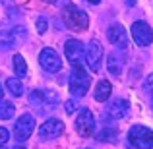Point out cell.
<instances>
[{
	"mask_svg": "<svg viewBox=\"0 0 153 149\" xmlns=\"http://www.w3.org/2000/svg\"><path fill=\"white\" fill-rule=\"evenodd\" d=\"M62 21L68 29L72 31H83L89 27V16L83 10H79L78 6H72V4H66L62 8Z\"/></svg>",
	"mask_w": 153,
	"mask_h": 149,
	"instance_id": "cell-1",
	"label": "cell"
},
{
	"mask_svg": "<svg viewBox=\"0 0 153 149\" xmlns=\"http://www.w3.org/2000/svg\"><path fill=\"white\" fill-rule=\"evenodd\" d=\"M89 83H91L89 74H87L79 64H76V66L72 68V74H70V93L78 99L83 97V95L87 93V89H89Z\"/></svg>",
	"mask_w": 153,
	"mask_h": 149,
	"instance_id": "cell-2",
	"label": "cell"
},
{
	"mask_svg": "<svg viewBox=\"0 0 153 149\" xmlns=\"http://www.w3.org/2000/svg\"><path fill=\"white\" fill-rule=\"evenodd\" d=\"M27 37L25 27L16 25V27H0V49H14L22 45Z\"/></svg>",
	"mask_w": 153,
	"mask_h": 149,
	"instance_id": "cell-3",
	"label": "cell"
},
{
	"mask_svg": "<svg viewBox=\"0 0 153 149\" xmlns=\"http://www.w3.org/2000/svg\"><path fill=\"white\" fill-rule=\"evenodd\" d=\"M128 139L134 147L138 149H151L153 147V130H149L147 126L136 124L128 130Z\"/></svg>",
	"mask_w": 153,
	"mask_h": 149,
	"instance_id": "cell-4",
	"label": "cell"
},
{
	"mask_svg": "<svg viewBox=\"0 0 153 149\" xmlns=\"http://www.w3.org/2000/svg\"><path fill=\"white\" fill-rule=\"evenodd\" d=\"M74 126H76V132H78L82 138L93 136V132H95V116H93V112H91L89 108H82V110L78 112V116H76V120H74Z\"/></svg>",
	"mask_w": 153,
	"mask_h": 149,
	"instance_id": "cell-5",
	"label": "cell"
},
{
	"mask_svg": "<svg viewBox=\"0 0 153 149\" xmlns=\"http://www.w3.org/2000/svg\"><path fill=\"white\" fill-rule=\"evenodd\" d=\"M39 64H41V68L45 72H49V74H56V72L62 70V58H60V54L54 49H51V47H45V49L39 52Z\"/></svg>",
	"mask_w": 153,
	"mask_h": 149,
	"instance_id": "cell-6",
	"label": "cell"
},
{
	"mask_svg": "<svg viewBox=\"0 0 153 149\" xmlns=\"http://www.w3.org/2000/svg\"><path fill=\"white\" fill-rule=\"evenodd\" d=\"M85 62L89 66L91 72H99L101 70V62H103V47L99 41H89V45L85 47Z\"/></svg>",
	"mask_w": 153,
	"mask_h": 149,
	"instance_id": "cell-7",
	"label": "cell"
},
{
	"mask_svg": "<svg viewBox=\"0 0 153 149\" xmlns=\"http://www.w3.org/2000/svg\"><path fill=\"white\" fill-rule=\"evenodd\" d=\"M132 39L136 45L140 47H147L153 41V29L149 27L147 21H134L132 25Z\"/></svg>",
	"mask_w": 153,
	"mask_h": 149,
	"instance_id": "cell-8",
	"label": "cell"
},
{
	"mask_svg": "<svg viewBox=\"0 0 153 149\" xmlns=\"http://www.w3.org/2000/svg\"><path fill=\"white\" fill-rule=\"evenodd\" d=\"M33 130H35V118H33V114L25 112V114H22L18 118V122H16L14 136L19 139V142H25V139L33 134Z\"/></svg>",
	"mask_w": 153,
	"mask_h": 149,
	"instance_id": "cell-9",
	"label": "cell"
},
{
	"mask_svg": "<svg viewBox=\"0 0 153 149\" xmlns=\"http://www.w3.org/2000/svg\"><path fill=\"white\" fill-rule=\"evenodd\" d=\"M62 132H64V122L62 120L49 118L47 122L41 124V128H39V138L41 139H54V138H58Z\"/></svg>",
	"mask_w": 153,
	"mask_h": 149,
	"instance_id": "cell-10",
	"label": "cell"
},
{
	"mask_svg": "<svg viewBox=\"0 0 153 149\" xmlns=\"http://www.w3.org/2000/svg\"><path fill=\"white\" fill-rule=\"evenodd\" d=\"M64 54H66L68 62H70L72 66H76V64L82 62L83 54H85V49H83L82 41H78V39H70V41H66V45H64Z\"/></svg>",
	"mask_w": 153,
	"mask_h": 149,
	"instance_id": "cell-11",
	"label": "cell"
},
{
	"mask_svg": "<svg viewBox=\"0 0 153 149\" xmlns=\"http://www.w3.org/2000/svg\"><path fill=\"white\" fill-rule=\"evenodd\" d=\"M107 37L112 45L116 47H126V29L120 23H111L107 29Z\"/></svg>",
	"mask_w": 153,
	"mask_h": 149,
	"instance_id": "cell-12",
	"label": "cell"
},
{
	"mask_svg": "<svg viewBox=\"0 0 153 149\" xmlns=\"http://www.w3.org/2000/svg\"><path fill=\"white\" fill-rule=\"evenodd\" d=\"M128 108H130V103L126 99H114L108 105V114H111V118L118 120V118H124L128 114Z\"/></svg>",
	"mask_w": 153,
	"mask_h": 149,
	"instance_id": "cell-13",
	"label": "cell"
},
{
	"mask_svg": "<svg viewBox=\"0 0 153 149\" xmlns=\"http://www.w3.org/2000/svg\"><path fill=\"white\" fill-rule=\"evenodd\" d=\"M111 93H112L111 82H107V79H101V82H97V85H95V93H93L95 101L103 103V101H107L108 97H111Z\"/></svg>",
	"mask_w": 153,
	"mask_h": 149,
	"instance_id": "cell-14",
	"label": "cell"
},
{
	"mask_svg": "<svg viewBox=\"0 0 153 149\" xmlns=\"http://www.w3.org/2000/svg\"><path fill=\"white\" fill-rule=\"evenodd\" d=\"M6 87L14 97H22L23 95V83H22L19 78H8L6 79Z\"/></svg>",
	"mask_w": 153,
	"mask_h": 149,
	"instance_id": "cell-15",
	"label": "cell"
},
{
	"mask_svg": "<svg viewBox=\"0 0 153 149\" xmlns=\"http://www.w3.org/2000/svg\"><path fill=\"white\" fill-rule=\"evenodd\" d=\"M14 72L19 79L27 76V62L23 60L22 54H14Z\"/></svg>",
	"mask_w": 153,
	"mask_h": 149,
	"instance_id": "cell-16",
	"label": "cell"
},
{
	"mask_svg": "<svg viewBox=\"0 0 153 149\" xmlns=\"http://www.w3.org/2000/svg\"><path fill=\"white\" fill-rule=\"evenodd\" d=\"M107 68H108V72H111L112 76H120V72H122V64H120V60H118V56L112 52V54H108V58H107Z\"/></svg>",
	"mask_w": 153,
	"mask_h": 149,
	"instance_id": "cell-17",
	"label": "cell"
},
{
	"mask_svg": "<svg viewBox=\"0 0 153 149\" xmlns=\"http://www.w3.org/2000/svg\"><path fill=\"white\" fill-rule=\"evenodd\" d=\"M29 105L35 107V108H45L47 107V105H45V93L39 91V89L31 91V93H29Z\"/></svg>",
	"mask_w": 153,
	"mask_h": 149,
	"instance_id": "cell-18",
	"label": "cell"
},
{
	"mask_svg": "<svg viewBox=\"0 0 153 149\" xmlns=\"http://www.w3.org/2000/svg\"><path fill=\"white\" fill-rule=\"evenodd\" d=\"M14 110H16L14 103L0 99V120H8V118H12V116H14Z\"/></svg>",
	"mask_w": 153,
	"mask_h": 149,
	"instance_id": "cell-19",
	"label": "cell"
},
{
	"mask_svg": "<svg viewBox=\"0 0 153 149\" xmlns=\"http://www.w3.org/2000/svg\"><path fill=\"white\" fill-rule=\"evenodd\" d=\"M114 138H116V130L114 128H103V132L97 134L99 142H114Z\"/></svg>",
	"mask_w": 153,
	"mask_h": 149,
	"instance_id": "cell-20",
	"label": "cell"
},
{
	"mask_svg": "<svg viewBox=\"0 0 153 149\" xmlns=\"http://www.w3.org/2000/svg\"><path fill=\"white\" fill-rule=\"evenodd\" d=\"M78 108V101L76 99H70V101H66V112L68 114H72V112Z\"/></svg>",
	"mask_w": 153,
	"mask_h": 149,
	"instance_id": "cell-21",
	"label": "cell"
},
{
	"mask_svg": "<svg viewBox=\"0 0 153 149\" xmlns=\"http://www.w3.org/2000/svg\"><path fill=\"white\" fill-rule=\"evenodd\" d=\"M10 139V132L6 130V128H2L0 126V145H4V143Z\"/></svg>",
	"mask_w": 153,
	"mask_h": 149,
	"instance_id": "cell-22",
	"label": "cell"
},
{
	"mask_svg": "<svg viewBox=\"0 0 153 149\" xmlns=\"http://www.w3.org/2000/svg\"><path fill=\"white\" fill-rule=\"evenodd\" d=\"M37 31L39 33H45L47 31V19L45 18H37Z\"/></svg>",
	"mask_w": 153,
	"mask_h": 149,
	"instance_id": "cell-23",
	"label": "cell"
},
{
	"mask_svg": "<svg viewBox=\"0 0 153 149\" xmlns=\"http://www.w3.org/2000/svg\"><path fill=\"white\" fill-rule=\"evenodd\" d=\"M146 89L147 91H153V74H149L146 78Z\"/></svg>",
	"mask_w": 153,
	"mask_h": 149,
	"instance_id": "cell-24",
	"label": "cell"
},
{
	"mask_svg": "<svg viewBox=\"0 0 153 149\" xmlns=\"http://www.w3.org/2000/svg\"><path fill=\"white\" fill-rule=\"evenodd\" d=\"M2 95H4V91H2V85H0V99H2Z\"/></svg>",
	"mask_w": 153,
	"mask_h": 149,
	"instance_id": "cell-25",
	"label": "cell"
},
{
	"mask_svg": "<svg viewBox=\"0 0 153 149\" xmlns=\"http://www.w3.org/2000/svg\"><path fill=\"white\" fill-rule=\"evenodd\" d=\"M12 149H23V145H16V147H12Z\"/></svg>",
	"mask_w": 153,
	"mask_h": 149,
	"instance_id": "cell-26",
	"label": "cell"
},
{
	"mask_svg": "<svg viewBox=\"0 0 153 149\" xmlns=\"http://www.w3.org/2000/svg\"><path fill=\"white\" fill-rule=\"evenodd\" d=\"M89 2H93V4H95V2H99V0H89Z\"/></svg>",
	"mask_w": 153,
	"mask_h": 149,
	"instance_id": "cell-27",
	"label": "cell"
},
{
	"mask_svg": "<svg viewBox=\"0 0 153 149\" xmlns=\"http://www.w3.org/2000/svg\"><path fill=\"white\" fill-rule=\"evenodd\" d=\"M0 149H2V147H0Z\"/></svg>",
	"mask_w": 153,
	"mask_h": 149,
	"instance_id": "cell-28",
	"label": "cell"
}]
</instances>
